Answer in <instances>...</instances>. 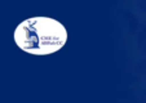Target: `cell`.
<instances>
[{
	"instance_id": "6da1fadb",
	"label": "cell",
	"mask_w": 146,
	"mask_h": 103,
	"mask_svg": "<svg viewBox=\"0 0 146 103\" xmlns=\"http://www.w3.org/2000/svg\"><path fill=\"white\" fill-rule=\"evenodd\" d=\"M67 30L60 21L45 16L30 17L18 23L13 32L14 43L33 55L57 53L67 43Z\"/></svg>"
}]
</instances>
